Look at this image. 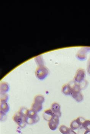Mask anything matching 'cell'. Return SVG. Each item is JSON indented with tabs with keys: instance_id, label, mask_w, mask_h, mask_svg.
Segmentation results:
<instances>
[{
	"instance_id": "6da1fadb",
	"label": "cell",
	"mask_w": 90,
	"mask_h": 134,
	"mask_svg": "<svg viewBox=\"0 0 90 134\" xmlns=\"http://www.w3.org/2000/svg\"><path fill=\"white\" fill-rule=\"evenodd\" d=\"M26 118V124L29 125L36 124L40 120V118L37 113L32 109L28 110Z\"/></svg>"
},
{
	"instance_id": "7a4b0ae2",
	"label": "cell",
	"mask_w": 90,
	"mask_h": 134,
	"mask_svg": "<svg viewBox=\"0 0 90 134\" xmlns=\"http://www.w3.org/2000/svg\"><path fill=\"white\" fill-rule=\"evenodd\" d=\"M13 120L20 127H25L26 125V116L18 112L14 114Z\"/></svg>"
},
{
	"instance_id": "3957f363",
	"label": "cell",
	"mask_w": 90,
	"mask_h": 134,
	"mask_svg": "<svg viewBox=\"0 0 90 134\" xmlns=\"http://www.w3.org/2000/svg\"><path fill=\"white\" fill-rule=\"evenodd\" d=\"M48 74V70L47 68L43 66H40L37 69L36 76L39 80H44Z\"/></svg>"
},
{
	"instance_id": "277c9868",
	"label": "cell",
	"mask_w": 90,
	"mask_h": 134,
	"mask_svg": "<svg viewBox=\"0 0 90 134\" xmlns=\"http://www.w3.org/2000/svg\"><path fill=\"white\" fill-rule=\"evenodd\" d=\"M59 124V117L56 115H54L51 120L49 121V127L52 131H55L57 129Z\"/></svg>"
},
{
	"instance_id": "5b68a950",
	"label": "cell",
	"mask_w": 90,
	"mask_h": 134,
	"mask_svg": "<svg viewBox=\"0 0 90 134\" xmlns=\"http://www.w3.org/2000/svg\"><path fill=\"white\" fill-rule=\"evenodd\" d=\"M85 120V119L81 117L77 118L71 122L70 125V128L73 130L77 129L82 125L83 122Z\"/></svg>"
},
{
	"instance_id": "8992f818",
	"label": "cell",
	"mask_w": 90,
	"mask_h": 134,
	"mask_svg": "<svg viewBox=\"0 0 90 134\" xmlns=\"http://www.w3.org/2000/svg\"><path fill=\"white\" fill-rule=\"evenodd\" d=\"M85 76V71L83 70L80 69L77 72L76 76L74 77V80L76 82L81 83L83 81Z\"/></svg>"
},
{
	"instance_id": "52a82bcc",
	"label": "cell",
	"mask_w": 90,
	"mask_h": 134,
	"mask_svg": "<svg viewBox=\"0 0 90 134\" xmlns=\"http://www.w3.org/2000/svg\"><path fill=\"white\" fill-rule=\"evenodd\" d=\"M51 110L54 115H56L59 117L61 116L62 113L60 110V106L58 103L56 102L52 103L51 107Z\"/></svg>"
},
{
	"instance_id": "ba28073f",
	"label": "cell",
	"mask_w": 90,
	"mask_h": 134,
	"mask_svg": "<svg viewBox=\"0 0 90 134\" xmlns=\"http://www.w3.org/2000/svg\"><path fill=\"white\" fill-rule=\"evenodd\" d=\"M54 114L50 109L45 110L43 114V118L45 120L49 121L54 116Z\"/></svg>"
},
{
	"instance_id": "9c48e42d",
	"label": "cell",
	"mask_w": 90,
	"mask_h": 134,
	"mask_svg": "<svg viewBox=\"0 0 90 134\" xmlns=\"http://www.w3.org/2000/svg\"><path fill=\"white\" fill-rule=\"evenodd\" d=\"M73 87L70 83L65 85L62 88V92L66 95H71Z\"/></svg>"
},
{
	"instance_id": "30bf717a",
	"label": "cell",
	"mask_w": 90,
	"mask_h": 134,
	"mask_svg": "<svg viewBox=\"0 0 90 134\" xmlns=\"http://www.w3.org/2000/svg\"><path fill=\"white\" fill-rule=\"evenodd\" d=\"M71 95L78 102H81L83 99V96L80 91L73 92L71 93Z\"/></svg>"
},
{
	"instance_id": "8fae6325",
	"label": "cell",
	"mask_w": 90,
	"mask_h": 134,
	"mask_svg": "<svg viewBox=\"0 0 90 134\" xmlns=\"http://www.w3.org/2000/svg\"><path fill=\"white\" fill-rule=\"evenodd\" d=\"M9 106L7 102L1 103V112L6 114L9 110Z\"/></svg>"
},
{
	"instance_id": "7c38bea8",
	"label": "cell",
	"mask_w": 90,
	"mask_h": 134,
	"mask_svg": "<svg viewBox=\"0 0 90 134\" xmlns=\"http://www.w3.org/2000/svg\"><path fill=\"white\" fill-rule=\"evenodd\" d=\"M43 108L42 105L39 103H34L32 106V109L34 111L37 113L40 111Z\"/></svg>"
},
{
	"instance_id": "4fadbf2b",
	"label": "cell",
	"mask_w": 90,
	"mask_h": 134,
	"mask_svg": "<svg viewBox=\"0 0 90 134\" xmlns=\"http://www.w3.org/2000/svg\"><path fill=\"white\" fill-rule=\"evenodd\" d=\"M8 85L6 83H2L1 85V94H5L9 91Z\"/></svg>"
},
{
	"instance_id": "5bb4252c",
	"label": "cell",
	"mask_w": 90,
	"mask_h": 134,
	"mask_svg": "<svg viewBox=\"0 0 90 134\" xmlns=\"http://www.w3.org/2000/svg\"><path fill=\"white\" fill-rule=\"evenodd\" d=\"M71 129L64 125H62L59 127V131L62 134H69Z\"/></svg>"
},
{
	"instance_id": "9a60e30c",
	"label": "cell",
	"mask_w": 90,
	"mask_h": 134,
	"mask_svg": "<svg viewBox=\"0 0 90 134\" xmlns=\"http://www.w3.org/2000/svg\"><path fill=\"white\" fill-rule=\"evenodd\" d=\"M45 98L43 96L37 95L34 98V103L42 104L44 102Z\"/></svg>"
},
{
	"instance_id": "2e32d148",
	"label": "cell",
	"mask_w": 90,
	"mask_h": 134,
	"mask_svg": "<svg viewBox=\"0 0 90 134\" xmlns=\"http://www.w3.org/2000/svg\"><path fill=\"white\" fill-rule=\"evenodd\" d=\"M82 127L86 131H90V120H85L82 125Z\"/></svg>"
},
{
	"instance_id": "e0dca14e",
	"label": "cell",
	"mask_w": 90,
	"mask_h": 134,
	"mask_svg": "<svg viewBox=\"0 0 90 134\" xmlns=\"http://www.w3.org/2000/svg\"><path fill=\"white\" fill-rule=\"evenodd\" d=\"M8 99V96L6 94H1V103L7 102Z\"/></svg>"
},
{
	"instance_id": "ac0fdd59",
	"label": "cell",
	"mask_w": 90,
	"mask_h": 134,
	"mask_svg": "<svg viewBox=\"0 0 90 134\" xmlns=\"http://www.w3.org/2000/svg\"><path fill=\"white\" fill-rule=\"evenodd\" d=\"M28 110H27V109L24 108V107H22V108H21L20 109L19 112L20 113L22 114L23 115H24L25 116H26Z\"/></svg>"
},
{
	"instance_id": "d6986e66",
	"label": "cell",
	"mask_w": 90,
	"mask_h": 134,
	"mask_svg": "<svg viewBox=\"0 0 90 134\" xmlns=\"http://www.w3.org/2000/svg\"><path fill=\"white\" fill-rule=\"evenodd\" d=\"M69 134H77L74 130H70V131L69 133Z\"/></svg>"
},
{
	"instance_id": "ffe728a7",
	"label": "cell",
	"mask_w": 90,
	"mask_h": 134,
	"mask_svg": "<svg viewBox=\"0 0 90 134\" xmlns=\"http://www.w3.org/2000/svg\"><path fill=\"white\" fill-rule=\"evenodd\" d=\"M84 134H90V131H86L85 132Z\"/></svg>"
}]
</instances>
